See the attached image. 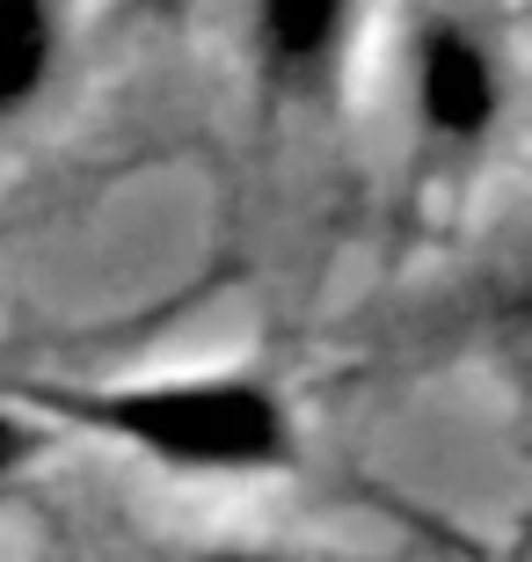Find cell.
Wrapping results in <instances>:
<instances>
[{
  "label": "cell",
  "mask_w": 532,
  "mask_h": 562,
  "mask_svg": "<svg viewBox=\"0 0 532 562\" xmlns=\"http://www.w3.org/2000/svg\"><path fill=\"white\" fill-rule=\"evenodd\" d=\"M88 417L117 438H139L190 468H263L285 453V417L263 387L212 380V387H146V395L88 402Z\"/></svg>",
  "instance_id": "obj_1"
},
{
  "label": "cell",
  "mask_w": 532,
  "mask_h": 562,
  "mask_svg": "<svg viewBox=\"0 0 532 562\" xmlns=\"http://www.w3.org/2000/svg\"><path fill=\"white\" fill-rule=\"evenodd\" d=\"M416 95L423 117L445 139H482L496 125V66L489 52L460 30H430L423 37V66H416Z\"/></svg>",
  "instance_id": "obj_2"
},
{
  "label": "cell",
  "mask_w": 532,
  "mask_h": 562,
  "mask_svg": "<svg viewBox=\"0 0 532 562\" xmlns=\"http://www.w3.org/2000/svg\"><path fill=\"white\" fill-rule=\"evenodd\" d=\"M212 562H263V555H212Z\"/></svg>",
  "instance_id": "obj_6"
},
{
  "label": "cell",
  "mask_w": 532,
  "mask_h": 562,
  "mask_svg": "<svg viewBox=\"0 0 532 562\" xmlns=\"http://www.w3.org/2000/svg\"><path fill=\"white\" fill-rule=\"evenodd\" d=\"M22 453H30V431H22L15 417H0V475H8V468H15Z\"/></svg>",
  "instance_id": "obj_5"
},
{
  "label": "cell",
  "mask_w": 532,
  "mask_h": 562,
  "mask_svg": "<svg viewBox=\"0 0 532 562\" xmlns=\"http://www.w3.org/2000/svg\"><path fill=\"white\" fill-rule=\"evenodd\" d=\"M52 0H0V110H22L52 74Z\"/></svg>",
  "instance_id": "obj_3"
},
{
  "label": "cell",
  "mask_w": 532,
  "mask_h": 562,
  "mask_svg": "<svg viewBox=\"0 0 532 562\" xmlns=\"http://www.w3.org/2000/svg\"><path fill=\"white\" fill-rule=\"evenodd\" d=\"M343 8H350V0H263V44H270V59L285 66V74L314 66L328 44H336V30H343Z\"/></svg>",
  "instance_id": "obj_4"
}]
</instances>
